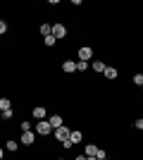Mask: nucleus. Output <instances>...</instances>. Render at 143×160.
Returning <instances> with one entry per match:
<instances>
[{
	"label": "nucleus",
	"instance_id": "1",
	"mask_svg": "<svg viewBox=\"0 0 143 160\" xmlns=\"http://www.w3.org/2000/svg\"><path fill=\"white\" fill-rule=\"evenodd\" d=\"M76 60L91 62V60H93V46H79V48H76Z\"/></svg>",
	"mask_w": 143,
	"mask_h": 160
},
{
	"label": "nucleus",
	"instance_id": "2",
	"mask_svg": "<svg viewBox=\"0 0 143 160\" xmlns=\"http://www.w3.org/2000/svg\"><path fill=\"white\" fill-rule=\"evenodd\" d=\"M67 27H64V24H62V22H57V24H53V29H50V36H53L55 41H64L67 38Z\"/></svg>",
	"mask_w": 143,
	"mask_h": 160
},
{
	"label": "nucleus",
	"instance_id": "3",
	"mask_svg": "<svg viewBox=\"0 0 143 160\" xmlns=\"http://www.w3.org/2000/svg\"><path fill=\"white\" fill-rule=\"evenodd\" d=\"M34 134H38V136H50L53 134V127L48 124V120H38L34 127Z\"/></svg>",
	"mask_w": 143,
	"mask_h": 160
},
{
	"label": "nucleus",
	"instance_id": "4",
	"mask_svg": "<svg viewBox=\"0 0 143 160\" xmlns=\"http://www.w3.org/2000/svg\"><path fill=\"white\" fill-rule=\"evenodd\" d=\"M69 132H72V129H69L67 124H62V127L53 129V136H55V141H64V139H69Z\"/></svg>",
	"mask_w": 143,
	"mask_h": 160
},
{
	"label": "nucleus",
	"instance_id": "5",
	"mask_svg": "<svg viewBox=\"0 0 143 160\" xmlns=\"http://www.w3.org/2000/svg\"><path fill=\"white\" fill-rule=\"evenodd\" d=\"M34 143H36V134L34 132H21L19 146H34Z\"/></svg>",
	"mask_w": 143,
	"mask_h": 160
},
{
	"label": "nucleus",
	"instance_id": "6",
	"mask_svg": "<svg viewBox=\"0 0 143 160\" xmlns=\"http://www.w3.org/2000/svg\"><path fill=\"white\" fill-rule=\"evenodd\" d=\"M31 117H34V120H45V117H48L45 105H34V108H31Z\"/></svg>",
	"mask_w": 143,
	"mask_h": 160
},
{
	"label": "nucleus",
	"instance_id": "7",
	"mask_svg": "<svg viewBox=\"0 0 143 160\" xmlns=\"http://www.w3.org/2000/svg\"><path fill=\"white\" fill-rule=\"evenodd\" d=\"M45 120H48V124H50V127H53V129H57V127H62V124H64V117H62L60 112L50 115V117H45Z\"/></svg>",
	"mask_w": 143,
	"mask_h": 160
},
{
	"label": "nucleus",
	"instance_id": "8",
	"mask_svg": "<svg viewBox=\"0 0 143 160\" xmlns=\"http://www.w3.org/2000/svg\"><path fill=\"white\" fill-rule=\"evenodd\" d=\"M102 77H105V79H107V81H115L117 79V77H119V72H117V67H105V69H102Z\"/></svg>",
	"mask_w": 143,
	"mask_h": 160
},
{
	"label": "nucleus",
	"instance_id": "9",
	"mask_svg": "<svg viewBox=\"0 0 143 160\" xmlns=\"http://www.w3.org/2000/svg\"><path fill=\"white\" fill-rule=\"evenodd\" d=\"M62 72L64 74H74L76 72V60H62Z\"/></svg>",
	"mask_w": 143,
	"mask_h": 160
},
{
	"label": "nucleus",
	"instance_id": "10",
	"mask_svg": "<svg viewBox=\"0 0 143 160\" xmlns=\"http://www.w3.org/2000/svg\"><path fill=\"white\" fill-rule=\"evenodd\" d=\"M69 141H72V143H81L83 141V132L81 129H72V132H69Z\"/></svg>",
	"mask_w": 143,
	"mask_h": 160
},
{
	"label": "nucleus",
	"instance_id": "11",
	"mask_svg": "<svg viewBox=\"0 0 143 160\" xmlns=\"http://www.w3.org/2000/svg\"><path fill=\"white\" fill-rule=\"evenodd\" d=\"M88 67H91V69H93V72L102 74V69H105V67H107V65H105V62H102V60H91V62H88Z\"/></svg>",
	"mask_w": 143,
	"mask_h": 160
},
{
	"label": "nucleus",
	"instance_id": "12",
	"mask_svg": "<svg viewBox=\"0 0 143 160\" xmlns=\"http://www.w3.org/2000/svg\"><path fill=\"white\" fill-rule=\"evenodd\" d=\"M5 151H10V153H17V151H19V141L5 139Z\"/></svg>",
	"mask_w": 143,
	"mask_h": 160
},
{
	"label": "nucleus",
	"instance_id": "13",
	"mask_svg": "<svg viewBox=\"0 0 143 160\" xmlns=\"http://www.w3.org/2000/svg\"><path fill=\"white\" fill-rule=\"evenodd\" d=\"M95 153H98V143H86V151H83V155L95 158Z\"/></svg>",
	"mask_w": 143,
	"mask_h": 160
},
{
	"label": "nucleus",
	"instance_id": "14",
	"mask_svg": "<svg viewBox=\"0 0 143 160\" xmlns=\"http://www.w3.org/2000/svg\"><path fill=\"white\" fill-rule=\"evenodd\" d=\"M50 29H53V24H48V22H43L41 27H38V33H41L43 38H45V36H50Z\"/></svg>",
	"mask_w": 143,
	"mask_h": 160
},
{
	"label": "nucleus",
	"instance_id": "15",
	"mask_svg": "<svg viewBox=\"0 0 143 160\" xmlns=\"http://www.w3.org/2000/svg\"><path fill=\"white\" fill-rule=\"evenodd\" d=\"M12 117H14V110H12V108H7V110H0V120H2V122L12 120Z\"/></svg>",
	"mask_w": 143,
	"mask_h": 160
},
{
	"label": "nucleus",
	"instance_id": "16",
	"mask_svg": "<svg viewBox=\"0 0 143 160\" xmlns=\"http://www.w3.org/2000/svg\"><path fill=\"white\" fill-rule=\"evenodd\" d=\"M43 46H45V48H55V46H57V41H55L53 36H45V38H43Z\"/></svg>",
	"mask_w": 143,
	"mask_h": 160
},
{
	"label": "nucleus",
	"instance_id": "17",
	"mask_svg": "<svg viewBox=\"0 0 143 160\" xmlns=\"http://www.w3.org/2000/svg\"><path fill=\"white\" fill-rule=\"evenodd\" d=\"M86 69H88V62H81V60H76V72H86Z\"/></svg>",
	"mask_w": 143,
	"mask_h": 160
},
{
	"label": "nucleus",
	"instance_id": "18",
	"mask_svg": "<svg viewBox=\"0 0 143 160\" xmlns=\"http://www.w3.org/2000/svg\"><path fill=\"white\" fill-rule=\"evenodd\" d=\"M7 108H12V100L10 98H0V110H7Z\"/></svg>",
	"mask_w": 143,
	"mask_h": 160
},
{
	"label": "nucleus",
	"instance_id": "19",
	"mask_svg": "<svg viewBox=\"0 0 143 160\" xmlns=\"http://www.w3.org/2000/svg\"><path fill=\"white\" fill-rule=\"evenodd\" d=\"M19 129H21V132H31V122H29V120H21L19 122Z\"/></svg>",
	"mask_w": 143,
	"mask_h": 160
},
{
	"label": "nucleus",
	"instance_id": "20",
	"mask_svg": "<svg viewBox=\"0 0 143 160\" xmlns=\"http://www.w3.org/2000/svg\"><path fill=\"white\" fill-rule=\"evenodd\" d=\"M131 81H134V86L141 88L143 86V74H134V79H131Z\"/></svg>",
	"mask_w": 143,
	"mask_h": 160
},
{
	"label": "nucleus",
	"instance_id": "21",
	"mask_svg": "<svg viewBox=\"0 0 143 160\" xmlns=\"http://www.w3.org/2000/svg\"><path fill=\"white\" fill-rule=\"evenodd\" d=\"M95 158H107V151H105V148H100V146H98V153H95Z\"/></svg>",
	"mask_w": 143,
	"mask_h": 160
},
{
	"label": "nucleus",
	"instance_id": "22",
	"mask_svg": "<svg viewBox=\"0 0 143 160\" xmlns=\"http://www.w3.org/2000/svg\"><path fill=\"white\" fill-rule=\"evenodd\" d=\"M2 33H7V22L5 19H0V36H2Z\"/></svg>",
	"mask_w": 143,
	"mask_h": 160
},
{
	"label": "nucleus",
	"instance_id": "23",
	"mask_svg": "<svg viewBox=\"0 0 143 160\" xmlns=\"http://www.w3.org/2000/svg\"><path fill=\"white\" fill-rule=\"evenodd\" d=\"M134 129H138V132L143 129V120H141V117H138V120H134Z\"/></svg>",
	"mask_w": 143,
	"mask_h": 160
},
{
	"label": "nucleus",
	"instance_id": "24",
	"mask_svg": "<svg viewBox=\"0 0 143 160\" xmlns=\"http://www.w3.org/2000/svg\"><path fill=\"white\" fill-rule=\"evenodd\" d=\"M60 143H62V148H72V146H74V143H72V141H69V139H64V141H60Z\"/></svg>",
	"mask_w": 143,
	"mask_h": 160
},
{
	"label": "nucleus",
	"instance_id": "25",
	"mask_svg": "<svg viewBox=\"0 0 143 160\" xmlns=\"http://www.w3.org/2000/svg\"><path fill=\"white\" fill-rule=\"evenodd\" d=\"M5 158V148H0V160Z\"/></svg>",
	"mask_w": 143,
	"mask_h": 160
},
{
	"label": "nucleus",
	"instance_id": "26",
	"mask_svg": "<svg viewBox=\"0 0 143 160\" xmlns=\"http://www.w3.org/2000/svg\"><path fill=\"white\" fill-rule=\"evenodd\" d=\"M83 160H95V158H88V155H83Z\"/></svg>",
	"mask_w": 143,
	"mask_h": 160
},
{
	"label": "nucleus",
	"instance_id": "27",
	"mask_svg": "<svg viewBox=\"0 0 143 160\" xmlns=\"http://www.w3.org/2000/svg\"><path fill=\"white\" fill-rule=\"evenodd\" d=\"M57 160H64V158H57Z\"/></svg>",
	"mask_w": 143,
	"mask_h": 160
}]
</instances>
